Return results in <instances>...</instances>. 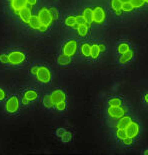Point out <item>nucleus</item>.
<instances>
[{"instance_id":"obj_15","label":"nucleus","mask_w":148,"mask_h":155,"mask_svg":"<svg viewBox=\"0 0 148 155\" xmlns=\"http://www.w3.org/2000/svg\"><path fill=\"white\" fill-rule=\"evenodd\" d=\"M82 15H83L85 21H86V24L91 26V24L93 23V11H92V9L89 7H86L83 10Z\"/></svg>"},{"instance_id":"obj_46","label":"nucleus","mask_w":148,"mask_h":155,"mask_svg":"<svg viewBox=\"0 0 148 155\" xmlns=\"http://www.w3.org/2000/svg\"><path fill=\"white\" fill-rule=\"evenodd\" d=\"M144 2H145V3H148V0H144Z\"/></svg>"},{"instance_id":"obj_9","label":"nucleus","mask_w":148,"mask_h":155,"mask_svg":"<svg viewBox=\"0 0 148 155\" xmlns=\"http://www.w3.org/2000/svg\"><path fill=\"white\" fill-rule=\"evenodd\" d=\"M26 6H27V1L26 0H12L10 2V7L14 15H18L19 11L22 8L26 7Z\"/></svg>"},{"instance_id":"obj_25","label":"nucleus","mask_w":148,"mask_h":155,"mask_svg":"<svg viewBox=\"0 0 148 155\" xmlns=\"http://www.w3.org/2000/svg\"><path fill=\"white\" fill-rule=\"evenodd\" d=\"M116 137H117L119 140H123L124 138H126V137H127L126 130H125V129H123V128H117Z\"/></svg>"},{"instance_id":"obj_3","label":"nucleus","mask_w":148,"mask_h":155,"mask_svg":"<svg viewBox=\"0 0 148 155\" xmlns=\"http://www.w3.org/2000/svg\"><path fill=\"white\" fill-rule=\"evenodd\" d=\"M37 16H38L39 20H40V22H41V24H44L46 26H48V27L52 24V22H53V20H54L50 11H49V8H46V7L39 9V11L37 13Z\"/></svg>"},{"instance_id":"obj_27","label":"nucleus","mask_w":148,"mask_h":155,"mask_svg":"<svg viewBox=\"0 0 148 155\" xmlns=\"http://www.w3.org/2000/svg\"><path fill=\"white\" fill-rule=\"evenodd\" d=\"M131 5L133 6V8H140L144 5V0H130L129 1Z\"/></svg>"},{"instance_id":"obj_21","label":"nucleus","mask_w":148,"mask_h":155,"mask_svg":"<svg viewBox=\"0 0 148 155\" xmlns=\"http://www.w3.org/2000/svg\"><path fill=\"white\" fill-rule=\"evenodd\" d=\"M130 50V45L126 43V42H122V43H119L117 46V51L118 53L120 54H123V53H126Z\"/></svg>"},{"instance_id":"obj_31","label":"nucleus","mask_w":148,"mask_h":155,"mask_svg":"<svg viewBox=\"0 0 148 155\" xmlns=\"http://www.w3.org/2000/svg\"><path fill=\"white\" fill-rule=\"evenodd\" d=\"M75 22H76V24H78V25L86 24V21H85L83 15H76L75 16Z\"/></svg>"},{"instance_id":"obj_7","label":"nucleus","mask_w":148,"mask_h":155,"mask_svg":"<svg viewBox=\"0 0 148 155\" xmlns=\"http://www.w3.org/2000/svg\"><path fill=\"white\" fill-rule=\"evenodd\" d=\"M127 109L122 106H109L108 108V114L113 119H119L120 117L125 115Z\"/></svg>"},{"instance_id":"obj_43","label":"nucleus","mask_w":148,"mask_h":155,"mask_svg":"<svg viewBox=\"0 0 148 155\" xmlns=\"http://www.w3.org/2000/svg\"><path fill=\"white\" fill-rule=\"evenodd\" d=\"M79 26H80V25H78V24H76V23H75L74 26H73V28H74V29H78V27H79Z\"/></svg>"},{"instance_id":"obj_11","label":"nucleus","mask_w":148,"mask_h":155,"mask_svg":"<svg viewBox=\"0 0 148 155\" xmlns=\"http://www.w3.org/2000/svg\"><path fill=\"white\" fill-rule=\"evenodd\" d=\"M50 97H51L52 101H53L54 105L56 103H58V102L66 100V94H65L62 90H60V89H56V90H54L50 94Z\"/></svg>"},{"instance_id":"obj_26","label":"nucleus","mask_w":148,"mask_h":155,"mask_svg":"<svg viewBox=\"0 0 148 155\" xmlns=\"http://www.w3.org/2000/svg\"><path fill=\"white\" fill-rule=\"evenodd\" d=\"M109 106H122V100L117 97H113L108 101Z\"/></svg>"},{"instance_id":"obj_6","label":"nucleus","mask_w":148,"mask_h":155,"mask_svg":"<svg viewBox=\"0 0 148 155\" xmlns=\"http://www.w3.org/2000/svg\"><path fill=\"white\" fill-rule=\"evenodd\" d=\"M92 11H93V22L98 25L103 24L106 20V13H105L104 9L98 6V7L92 9Z\"/></svg>"},{"instance_id":"obj_1","label":"nucleus","mask_w":148,"mask_h":155,"mask_svg":"<svg viewBox=\"0 0 148 155\" xmlns=\"http://www.w3.org/2000/svg\"><path fill=\"white\" fill-rule=\"evenodd\" d=\"M52 75H51V71L49 69L41 65V66H38V71L37 74H36V79H37L38 82L43 84H47L51 81Z\"/></svg>"},{"instance_id":"obj_34","label":"nucleus","mask_w":148,"mask_h":155,"mask_svg":"<svg viewBox=\"0 0 148 155\" xmlns=\"http://www.w3.org/2000/svg\"><path fill=\"white\" fill-rule=\"evenodd\" d=\"M122 141H123L124 145H126V146H130V145L133 144V138H130V137H128V136L126 138H124Z\"/></svg>"},{"instance_id":"obj_37","label":"nucleus","mask_w":148,"mask_h":155,"mask_svg":"<svg viewBox=\"0 0 148 155\" xmlns=\"http://www.w3.org/2000/svg\"><path fill=\"white\" fill-rule=\"evenodd\" d=\"M47 29H48V26H46V25H44V24H41L40 26H39L38 31H39V32H42V33H44V32L47 31Z\"/></svg>"},{"instance_id":"obj_14","label":"nucleus","mask_w":148,"mask_h":155,"mask_svg":"<svg viewBox=\"0 0 148 155\" xmlns=\"http://www.w3.org/2000/svg\"><path fill=\"white\" fill-rule=\"evenodd\" d=\"M38 92L34 90V89H28L25 90L23 93V97H25L26 99H28L29 101H35L38 99Z\"/></svg>"},{"instance_id":"obj_39","label":"nucleus","mask_w":148,"mask_h":155,"mask_svg":"<svg viewBox=\"0 0 148 155\" xmlns=\"http://www.w3.org/2000/svg\"><path fill=\"white\" fill-rule=\"evenodd\" d=\"M27 1V5L29 6H34L37 4V0H26Z\"/></svg>"},{"instance_id":"obj_22","label":"nucleus","mask_w":148,"mask_h":155,"mask_svg":"<svg viewBox=\"0 0 148 155\" xmlns=\"http://www.w3.org/2000/svg\"><path fill=\"white\" fill-rule=\"evenodd\" d=\"M57 61H58V63L61 65H68L71 62V58H70V56L62 54L60 56H58Z\"/></svg>"},{"instance_id":"obj_33","label":"nucleus","mask_w":148,"mask_h":155,"mask_svg":"<svg viewBox=\"0 0 148 155\" xmlns=\"http://www.w3.org/2000/svg\"><path fill=\"white\" fill-rule=\"evenodd\" d=\"M49 11H50L51 13V15H52V17H53V19H57L59 17V12L56 8H54V7H51V8H49Z\"/></svg>"},{"instance_id":"obj_38","label":"nucleus","mask_w":148,"mask_h":155,"mask_svg":"<svg viewBox=\"0 0 148 155\" xmlns=\"http://www.w3.org/2000/svg\"><path fill=\"white\" fill-rule=\"evenodd\" d=\"M37 71H38V66H33L30 69V73L32 75H35V76H36V74H37Z\"/></svg>"},{"instance_id":"obj_17","label":"nucleus","mask_w":148,"mask_h":155,"mask_svg":"<svg viewBox=\"0 0 148 155\" xmlns=\"http://www.w3.org/2000/svg\"><path fill=\"white\" fill-rule=\"evenodd\" d=\"M133 55H134L133 51L130 49V50L128 51V52H126V53L121 54V57L119 58V62H120L121 64H125V63H127V62H129V61L131 60V59H132Z\"/></svg>"},{"instance_id":"obj_13","label":"nucleus","mask_w":148,"mask_h":155,"mask_svg":"<svg viewBox=\"0 0 148 155\" xmlns=\"http://www.w3.org/2000/svg\"><path fill=\"white\" fill-rule=\"evenodd\" d=\"M132 121L130 116H127V115H123L122 117H120L119 119L117 121V124H116V127L117 128H123V129H125V128L128 126V125L130 124V122Z\"/></svg>"},{"instance_id":"obj_42","label":"nucleus","mask_w":148,"mask_h":155,"mask_svg":"<svg viewBox=\"0 0 148 155\" xmlns=\"http://www.w3.org/2000/svg\"><path fill=\"white\" fill-rule=\"evenodd\" d=\"M144 100H145V102L148 104V93H146L145 96H144Z\"/></svg>"},{"instance_id":"obj_30","label":"nucleus","mask_w":148,"mask_h":155,"mask_svg":"<svg viewBox=\"0 0 148 155\" xmlns=\"http://www.w3.org/2000/svg\"><path fill=\"white\" fill-rule=\"evenodd\" d=\"M54 107L56 108V110H58V111H63V110H65V108H66V101L58 102V103L55 104Z\"/></svg>"},{"instance_id":"obj_41","label":"nucleus","mask_w":148,"mask_h":155,"mask_svg":"<svg viewBox=\"0 0 148 155\" xmlns=\"http://www.w3.org/2000/svg\"><path fill=\"white\" fill-rule=\"evenodd\" d=\"M29 103H30V101H29L28 99H26L25 97L22 98V104L25 105V106H27V105H29Z\"/></svg>"},{"instance_id":"obj_10","label":"nucleus","mask_w":148,"mask_h":155,"mask_svg":"<svg viewBox=\"0 0 148 155\" xmlns=\"http://www.w3.org/2000/svg\"><path fill=\"white\" fill-rule=\"evenodd\" d=\"M18 16L19 18H20V20L25 23V24H28L29 20L31 19L32 17V11H31V8L28 7V6H26V7L22 8L20 11L18 13Z\"/></svg>"},{"instance_id":"obj_44","label":"nucleus","mask_w":148,"mask_h":155,"mask_svg":"<svg viewBox=\"0 0 148 155\" xmlns=\"http://www.w3.org/2000/svg\"><path fill=\"white\" fill-rule=\"evenodd\" d=\"M120 1L122 2V3H124V2H129L130 0H120Z\"/></svg>"},{"instance_id":"obj_28","label":"nucleus","mask_w":148,"mask_h":155,"mask_svg":"<svg viewBox=\"0 0 148 155\" xmlns=\"http://www.w3.org/2000/svg\"><path fill=\"white\" fill-rule=\"evenodd\" d=\"M133 6L131 5L130 2H124L122 3V11L123 12H131L133 10Z\"/></svg>"},{"instance_id":"obj_24","label":"nucleus","mask_w":148,"mask_h":155,"mask_svg":"<svg viewBox=\"0 0 148 155\" xmlns=\"http://www.w3.org/2000/svg\"><path fill=\"white\" fill-rule=\"evenodd\" d=\"M75 16L73 15H69L66 18L64 19V24L67 26V27H73L75 24Z\"/></svg>"},{"instance_id":"obj_36","label":"nucleus","mask_w":148,"mask_h":155,"mask_svg":"<svg viewBox=\"0 0 148 155\" xmlns=\"http://www.w3.org/2000/svg\"><path fill=\"white\" fill-rule=\"evenodd\" d=\"M5 98H6V92L4 91V89L0 87V101H3Z\"/></svg>"},{"instance_id":"obj_45","label":"nucleus","mask_w":148,"mask_h":155,"mask_svg":"<svg viewBox=\"0 0 148 155\" xmlns=\"http://www.w3.org/2000/svg\"><path fill=\"white\" fill-rule=\"evenodd\" d=\"M143 153H144V154H146V155H148V149H147V150H145V151H144Z\"/></svg>"},{"instance_id":"obj_4","label":"nucleus","mask_w":148,"mask_h":155,"mask_svg":"<svg viewBox=\"0 0 148 155\" xmlns=\"http://www.w3.org/2000/svg\"><path fill=\"white\" fill-rule=\"evenodd\" d=\"M9 57V63L12 65H20L23 62L25 61L26 56L24 54V52H22L20 50H14L11 51L8 54Z\"/></svg>"},{"instance_id":"obj_40","label":"nucleus","mask_w":148,"mask_h":155,"mask_svg":"<svg viewBox=\"0 0 148 155\" xmlns=\"http://www.w3.org/2000/svg\"><path fill=\"white\" fill-rule=\"evenodd\" d=\"M98 46H99L100 52H104L105 50H106V44H104V43H100V44H98Z\"/></svg>"},{"instance_id":"obj_18","label":"nucleus","mask_w":148,"mask_h":155,"mask_svg":"<svg viewBox=\"0 0 148 155\" xmlns=\"http://www.w3.org/2000/svg\"><path fill=\"white\" fill-rule=\"evenodd\" d=\"M99 55H100L99 46L96 43H93L91 45V48H90V57L92 59H97L99 57Z\"/></svg>"},{"instance_id":"obj_19","label":"nucleus","mask_w":148,"mask_h":155,"mask_svg":"<svg viewBox=\"0 0 148 155\" xmlns=\"http://www.w3.org/2000/svg\"><path fill=\"white\" fill-rule=\"evenodd\" d=\"M90 48H91V45L89 43H82L80 45V52L81 54L85 56V57H89L90 56Z\"/></svg>"},{"instance_id":"obj_35","label":"nucleus","mask_w":148,"mask_h":155,"mask_svg":"<svg viewBox=\"0 0 148 155\" xmlns=\"http://www.w3.org/2000/svg\"><path fill=\"white\" fill-rule=\"evenodd\" d=\"M65 132H66V129H64V128H58V129L56 130V135L58 137H60L61 138V136L63 135Z\"/></svg>"},{"instance_id":"obj_2","label":"nucleus","mask_w":148,"mask_h":155,"mask_svg":"<svg viewBox=\"0 0 148 155\" xmlns=\"http://www.w3.org/2000/svg\"><path fill=\"white\" fill-rule=\"evenodd\" d=\"M19 108H20V101H19L18 97L13 95V96L9 97L5 103V111L9 114L16 113Z\"/></svg>"},{"instance_id":"obj_29","label":"nucleus","mask_w":148,"mask_h":155,"mask_svg":"<svg viewBox=\"0 0 148 155\" xmlns=\"http://www.w3.org/2000/svg\"><path fill=\"white\" fill-rule=\"evenodd\" d=\"M71 138H72V134H71V132H70V131H67V130H66V132H65V133L61 136V140L63 141L64 143H67V142H69V141L71 140Z\"/></svg>"},{"instance_id":"obj_23","label":"nucleus","mask_w":148,"mask_h":155,"mask_svg":"<svg viewBox=\"0 0 148 155\" xmlns=\"http://www.w3.org/2000/svg\"><path fill=\"white\" fill-rule=\"evenodd\" d=\"M42 103H43V105L46 108H53L55 106L53 101L51 99L50 95H45L43 97V100H42Z\"/></svg>"},{"instance_id":"obj_16","label":"nucleus","mask_w":148,"mask_h":155,"mask_svg":"<svg viewBox=\"0 0 148 155\" xmlns=\"http://www.w3.org/2000/svg\"><path fill=\"white\" fill-rule=\"evenodd\" d=\"M40 25H41V22H40V20H39L38 16L37 15H32L31 19L28 22L29 27H30L31 29H33V30H38V28Z\"/></svg>"},{"instance_id":"obj_20","label":"nucleus","mask_w":148,"mask_h":155,"mask_svg":"<svg viewBox=\"0 0 148 155\" xmlns=\"http://www.w3.org/2000/svg\"><path fill=\"white\" fill-rule=\"evenodd\" d=\"M89 28H90V26L88 24L80 25L79 27H78V29H77L78 36H80V37H85V36L87 35L88 31H89Z\"/></svg>"},{"instance_id":"obj_32","label":"nucleus","mask_w":148,"mask_h":155,"mask_svg":"<svg viewBox=\"0 0 148 155\" xmlns=\"http://www.w3.org/2000/svg\"><path fill=\"white\" fill-rule=\"evenodd\" d=\"M0 62H1L2 64H9L8 54H1L0 55Z\"/></svg>"},{"instance_id":"obj_47","label":"nucleus","mask_w":148,"mask_h":155,"mask_svg":"<svg viewBox=\"0 0 148 155\" xmlns=\"http://www.w3.org/2000/svg\"><path fill=\"white\" fill-rule=\"evenodd\" d=\"M8 1H9V2H11V1H12V0H8Z\"/></svg>"},{"instance_id":"obj_12","label":"nucleus","mask_w":148,"mask_h":155,"mask_svg":"<svg viewBox=\"0 0 148 155\" xmlns=\"http://www.w3.org/2000/svg\"><path fill=\"white\" fill-rule=\"evenodd\" d=\"M110 5H111V8L112 10L116 13L117 16H120L122 14V2L120 0H111L110 2Z\"/></svg>"},{"instance_id":"obj_8","label":"nucleus","mask_w":148,"mask_h":155,"mask_svg":"<svg viewBox=\"0 0 148 155\" xmlns=\"http://www.w3.org/2000/svg\"><path fill=\"white\" fill-rule=\"evenodd\" d=\"M125 130H126L127 136L134 139V138L138 136V134H139V132H140V126L137 122L131 121L130 124L125 128Z\"/></svg>"},{"instance_id":"obj_5","label":"nucleus","mask_w":148,"mask_h":155,"mask_svg":"<svg viewBox=\"0 0 148 155\" xmlns=\"http://www.w3.org/2000/svg\"><path fill=\"white\" fill-rule=\"evenodd\" d=\"M77 49H78L77 41L71 39V40L67 41L66 43L63 45V47H62V52H63L64 55L70 56L71 57V56H73L75 53H76Z\"/></svg>"}]
</instances>
